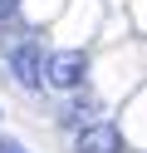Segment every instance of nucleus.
Here are the masks:
<instances>
[{"label":"nucleus","mask_w":147,"mask_h":153,"mask_svg":"<svg viewBox=\"0 0 147 153\" xmlns=\"http://www.w3.org/2000/svg\"><path fill=\"white\" fill-rule=\"evenodd\" d=\"M10 10H15V0H0V15H10Z\"/></svg>","instance_id":"obj_4"},{"label":"nucleus","mask_w":147,"mask_h":153,"mask_svg":"<svg viewBox=\"0 0 147 153\" xmlns=\"http://www.w3.org/2000/svg\"><path fill=\"white\" fill-rule=\"evenodd\" d=\"M78 153H123V133L113 123H88L78 133Z\"/></svg>","instance_id":"obj_3"},{"label":"nucleus","mask_w":147,"mask_h":153,"mask_svg":"<svg viewBox=\"0 0 147 153\" xmlns=\"http://www.w3.org/2000/svg\"><path fill=\"white\" fill-rule=\"evenodd\" d=\"M0 153H20V143H0Z\"/></svg>","instance_id":"obj_5"},{"label":"nucleus","mask_w":147,"mask_h":153,"mask_svg":"<svg viewBox=\"0 0 147 153\" xmlns=\"http://www.w3.org/2000/svg\"><path fill=\"white\" fill-rule=\"evenodd\" d=\"M10 64H15V79L25 84V89H39V84H44V59H39V45H20V50H10Z\"/></svg>","instance_id":"obj_2"},{"label":"nucleus","mask_w":147,"mask_h":153,"mask_svg":"<svg viewBox=\"0 0 147 153\" xmlns=\"http://www.w3.org/2000/svg\"><path fill=\"white\" fill-rule=\"evenodd\" d=\"M83 74H88L83 50H59L54 59H49V74H44V79L54 84V89H78V84H83Z\"/></svg>","instance_id":"obj_1"}]
</instances>
